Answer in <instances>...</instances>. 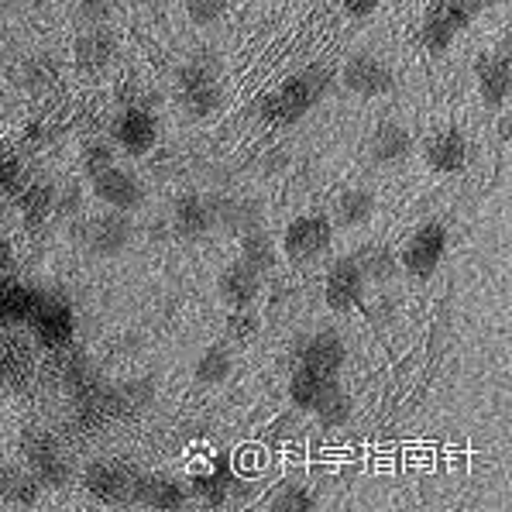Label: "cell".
I'll return each instance as SVG.
<instances>
[{
  "instance_id": "cell-21",
  "label": "cell",
  "mask_w": 512,
  "mask_h": 512,
  "mask_svg": "<svg viewBox=\"0 0 512 512\" xmlns=\"http://www.w3.org/2000/svg\"><path fill=\"white\" fill-rule=\"evenodd\" d=\"M172 231L179 238H203L207 231H214V214H210V200L200 193H183L172 203Z\"/></svg>"
},
{
  "instance_id": "cell-12",
  "label": "cell",
  "mask_w": 512,
  "mask_h": 512,
  "mask_svg": "<svg viewBox=\"0 0 512 512\" xmlns=\"http://www.w3.org/2000/svg\"><path fill=\"white\" fill-rule=\"evenodd\" d=\"M365 289H368V282H365V275H361L358 265H354L351 255L337 258L324 275V303L334 313H348V310H354V306H361Z\"/></svg>"
},
{
  "instance_id": "cell-3",
  "label": "cell",
  "mask_w": 512,
  "mask_h": 512,
  "mask_svg": "<svg viewBox=\"0 0 512 512\" xmlns=\"http://www.w3.org/2000/svg\"><path fill=\"white\" fill-rule=\"evenodd\" d=\"M334 241V224L324 214H303L289 220L286 234H282V251H286L289 262L310 265L317 258H324Z\"/></svg>"
},
{
  "instance_id": "cell-16",
  "label": "cell",
  "mask_w": 512,
  "mask_h": 512,
  "mask_svg": "<svg viewBox=\"0 0 512 512\" xmlns=\"http://www.w3.org/2000/svg\"><path fill=\"white\" fill-rule=\"evenodd\" d=\"M420 152H423V162H427L433 172L451 176V172H461L464 165H468V138H464L458 128L433 131V135H427V141H423Z\"/></svg>"
},
{
  "instance_id": "cell-36",
  "label": "cell",
  "mask_w": 512,
  "mask_h": 512,
  "mask_svg": "<svg viewBox=\"0 0 512 512\" xmlns=\"http://www.w3.org/2000/svg\"><path fill=\"white\" fill-rule=\"evenodd\" d=\"M25 83L31 86V90H45V86L55 83V66L52 59H35L25 66Z\"/></svg>"
},
{
  "instance_id": "cell-30",
  "label": "cell",
  "mask_w": 512,
  "mask_h": 512,
  "mask_svg": "<svg viewBox=\"0 0 512 512\" xmlns=\"http://www.w3.org/2000/svg\"><path fill=\"white\" fill-rule=\"evenodd\" d=\"M262 334V317L258 313H251V306H241V310H231V317H227L224 324V341L227 344H251L255 337Z\"/></svg>"
},
{
  "instance_id": "cell-17",
  "label": "cell",
  "mask_w": 512,
  "mask_h": 512,
  "mask_svg": "<svg viewBox=\"0 0 512 512\" xmlns=\"http://www.w3.org/2000/svg\"><path fill=\"white\" fill-rule=\"evenodd\" d=\"M262 272H255L248 262H231L224 272L217 275V296L220 303H227L231 310H241V306H251L258 296H262Z\"/></svg>"
},
{
  "instance_id": "cell-29",
  "label": "cell",
  "mask_w": 512,
  "mask_h": 512,
  "mask_svg": "<svg viewBox=\"0 0 512 512\" xmlns=\"http://www.w3.org/2000/svg\"><path fill=\"white\" fill-rule=\"evenodd\" d=\"M234 372V351H231V344H210L207 351L200 354V361H196V368H193V375H196V385H224L227 378H231Z\"/></svg>"
},
{
  "instance_id": "cell-24",
  "label": "cell",
  "mask_w": 512,
  "mask_h": 512,
  "mask_svg": "<svg viewBox=\"0 0 512 512\" xmlns=\"http://www.w3.org/2000/svg\"><path fill=\"white\" fill-rule=\"evenodd\" d=\"M409 152H413V138H409L406 124H399V121L378 124L372 141H368V155H372V162H378V165L406 162Z\"/></svg>"
},
{
  "instance_id": "cell-13",
  "label": "cell",
  "mask_w": 512,
  "mask_h": 512,
  "mask_svg": "<svg viewBox=\"0 0 512 512\" xmlns=\"http://www.w3.org/2000/svg\"><path fill=\"white\" fill-rule=\"evenodd\" d=\"M475 80H478V93H482V104L488 110H502V107H506L509 86H512V66H509L506 49L478 55Z\"/></svg>"
},
{
  "instance_id": "cell-37",
  "label": "cell",
  "mask_w": 512,
  "mask_h": 512,
  "mask_svg": "<svg viewBox=\"0 0 512 512\" xmlns=\"http://www.w3.org/2000/svg\"><path fill=\"white\" fill-rule=\"evenodd\" d=\"M21 183V162L18 155L11 152H0V193H11Z\"/></svg>"
},
{
  "instance_id": "cell-44",
  "label": "cell",
  "mask_w": 512,
  "mask_h": 512,
  "mask_svg": "<svg viewBox=\"0 0 512 512\" xmlns=\"http://www.w3.org/2000/svg\"><path fill=\"white\" fill-rule=\"evenodd\" d=\"M138 4H155V0H138Z\"/></svg>"
},
{
  "instance_id": "cell-2",
  "label": "cell",
  "mask_w": 512,
  "mask_h": 512,
  "mask_svg": "<svg viewBox=\"0 0 512 512\" xmlns=\"http://www.w3.org/2000/svg\"><path fill=\"white\" fill-rule=\"evenodd\" d=\"M25 327L31 330V337H35V341L42 344V348L62 351V348H69V344H73L76 313H73V306H69L66 299L42 293V296H38V303H35V310H31V317H28Z\"/></svg>"
},
{
  "instance_id": "cell-45",
  "label": "cell",
  "mask_w": 512,
  "mask_h": 512,
  "mask_svg": "<svg viewBox=\"0 0 512 512\" xmlns=\"http://www.w3.org/2000/svg\"><path fill=\"white\" fill-rule=\"evenodd\" d=\"M499 4H506V0H499Z\"/></svg>"
},
{
  "instance_id": "cell-20",
  "label": "cell",
  "mask_w": 512,
  "mask_h": 512,
  "mask_svg": "<svg viewBox=\"0 0 512 512\" xmlns=\"http://www.w3.org/2000/svg\"><path fill=\"white\" fill-rule=\"evenodd\" d=\"M114 55H117V38L104 25L86 28L73 45V59L83 73H104L110 62H114Z\"/></svg>"
},
{
  "instance_id": "cell-14",
  "label": "cell",
  "mask_w": 512,
  "mask_h": 512,
  "mask_svg": "<svg viewBox=\"0 0 512 512\" xmlns=\"http://www.w3.org/2000/svg\"><path fill=\"white\" fill-rule=\"evenodd\" d=\"M344 86H348L351 93H358V97H385V93L392 90V69L385 66L382 59H375V55H354L348 59V66H344L341 73Z\"/></svg>"
},
{
  "instance_id": "cell-39",
  "label": "cell",
  "mask_w": 512,
  "mask_h": 512,
  "mask_svg": "<svg viewBox=\"0 0 512 512\" xmlns=\"http://www.w3.org/2000/svg\"><path fill=\"white\" fill-rule=\"evenodd\" d=\"M80 18L86 21V25H104V21L110 18V4L107 0H80Z\"/></svg>"
},
{
  "instance_id": "cell-26",
  "label": "cell",
  "mask_w": 512,
  "mask_h": 512,
  "mask_svg": "<svg viewBox=\"0 0 512 512\" xmlns=\"http://www.w3.org/2000/svg\"><path fill=\"white\" fill-rule=\"evenodd\" d=\"M38 495H42V485L28 468L0 461V502L4 506H35Z\"/></svg>"
},
{
  "instance_id": "cell-33",
  "label": "cell",
  "mask_w": 512,
  "mask_h": 512,
  "mask_svg": "<svg viewBox=\"0 0 512 512\" xmlns=\"http://www.w3.org/2000/svg\"><path fill=\"white\" fill-rule=\"evenodd\" d=\"M351 413H354V399L348 396V392L337 389L334 396L317 409V420L324 423V427H344V423L351 420Z\"/></svg>"
},
{
  "instance_id": "cell-27",
  "label": "cell",
  "mask_w": 512,
  "mask_h": 512,
  "mask_svg": "<svg viewBox=\"0 0 512 512\" xmlns=\"http://www.w3.org/2000/svg\"><path fill=\"white\" fill-rule=\"evenodd\" d=\"M55 196H59V186L52 179H35L21 189L18 196V210H21V220L28 227H42L45 220L55 214Z\"/></svg>"
},
{
  "instance_id": "cell-32",
  "label": "cell",
  "mask_w": 512,
  "mask_h": 512,
  "mask_svg": "<svg viewBox=\"0 0 512 512\" xmlns=\"http://www.w3.org/2000/svg\"><path fill=\"white\" fill-rule=\"evenodd\" d=\"M114 162H117V152H114V145H110V141L93 138V141H86V145H83V172L90 179L97 176V172L110 169Z\"/></svg>"
},
{
  "instance_id": "cell-28",
  "label": "cell",
  "mask_w": 512,
  "mask_h": 512,
  "mask_svg": "<svg viewBox=\"0 0 512 512\" xmlns=\"http://www.w3.org/2000/svg\"><path fill=\"white\" fill-rule=\"evenodd\" d=\"M241 262H248L255 272H272L279 265V244L265 227H255V231L241 234Z\"/></svg>"
},
{
  "instance_id": "cell-25",
  "label": "cell",
  "mask_w": 512,
  "mask_h": 512,
  "mask_svg": "<svg viewBox=\"0 0 512 512\" xmlns=\"http://www.w3.org/2000/svg\"><path fill=\"white\" fill-rule=\"evenodd\" d=\"M375 193L372 189H348L334 200L330 207V224L341 227V231H354V227H365L375 217Z\"/></svg>"
},
{
  "instance_id": "cell-15",
  "label": "cell",
  "mask_w": 512,
  "mask_h": 512,
  "mask_svg": "<svg viewBox=\"0 0 512 512\" xmlns=\"http://www.w3.org/2000/svg\"><path fill=\"white\" fill-rule=\"evenodd\" d=\"M344 361H348V348H344L337 330H317L299 348V365L320 375H341Z\"/></svg>"
},
{
  "instance_id": "cell-10",
  "label": "cell",
  "mask_w": 512,
  "mask_h": 512,
  "mask_svg": "<svg viewBox=\"0 0 512 512\" xmlns=\"http://www.w3.org/2000/svg\"><path fill=\"white\" fill-rule=\"evenodd\" d=\"M90 189L93 196H97L104 207L110 210H124V214H131V210L141 207V200H145V183L135 176V172L121 169V165H110V169L97 172V176L90 179Z\"/></svg>"
},
{
  "instance_id": "cell-8",
  "label": "cell",
  "mask_w": 512,
  "mask_h": 512,
  "mask_svg": "<svg viewBox=\"0 0 512 512\" xmlns=\"http://www.w3.org/2000/svg\"><path fill=\"white\" fill-rule=\"evenodd\" d=\"M86 248L97 258H117L121 251H128V244L135 241V224H131V214L124 210H100L97 217H90L83 231Z\"/></svg>"
},
{
  "instance_id": "cell-43",
  "label": "cell",
  "mask_w": 512,
  "mask_h": 512,
  "mask_svg": "<svg viewBox=\"0 0 512 512\" xmlns=\"http://www.w3.org/2000/svg\"><path fill=\"white\" fill-rule=\"evenodd\" d=\"M509 128H512V117H509V114H502V117H499V138H502V141H509Z\"/></svg>"
},
{
  "instance_id": "cell-22",
  "label": "cell",
  "mask_w": 512,
  "mask_h": 512,
  "mask_svg": "<svg viewBox=\"0 0 512 512\" xmlns=\"http://www.w3.org/2000/svg\"><path fill=\"white\" fill-rule=\"evenodd\" d=\"M351 258H354V265L361 269V275H365L368 286H385V282H392L399 272H403V269H399V255L382 241L361 244Z\"/></svg>"
},
{
  "instance_id": "cell-35",
  "label": "cell",
  "mask_w": 512,
  "mask_h": 512,
  "mask_svg": "<svg viewBox=\"0 0 512 512\" xmlns=\"http://www.w3.org/2000/svg\"><path fill=\"white\" fill-rule=\"evenodd\" d=\"M183 4H186L189 21H193V25H203V28L220 21L227 11V0H183Z\"/></svg>"
},
{
  "instance_id": "cell-41",
  "label": "cell",
  "mask_w": 512,
  "mask_h": 512,
  "mask_svg": "<svg viewBox=\"0 0 512 512\" xmlns=\"http://www.w3.org/2000/svg\"><path fill=\"white\" fill-rule=\"evenodd\" d=\"M454 4L461 7V14H464V18H468V21H475L478 14L488 11V7H495V4H499V0H454Z\"/></svg>"
},
{
  "instance_id": "cell-1",
  "label": "cell",
  "mask_w": 512,
  "mask_h": 512,
  "mask_svg": "<svg viewBox=\"0 0 512 512\" xmlns=\"http://www.w3.org/2000/svg\"><path fill=\"white\" fill-rule=\"evenodd\" d=\"M330 83H334V73H330L327 66H306L303 73L289 76L275 93H265V97L258 100V117H262L265 124L289 128V124L303 121V117L327 97Z\"/></svg>"
},
{
  "instance_id": "cell-5",
  "label": "cell",
  "mask_w": 512,
  "mask_h": 512,
  "mask_svg": "<svg viewBox=\"0 0 512 512\" xmlns=\"http://www.w3.org/2000/svg\"><path fill=\"white\" fill-rule=\"evenodd\" d=\"M135 478L138 471L117 461H93L83 471V488L104 506H128V502H135Z\"/></svg>"
},
{
  "instance_id": "cell-9",
  "label": "cell",
  "mask_w": 512,
  "mask_h": 512,
  "mask_svg": "<svg viewBox=\"0 0 512 512\" xmlns=\"http://www.w3.org/2000/svg\"><path fill=\"white\" fill-rule=\"evenodd\" d=\"M471 21L461 14V7L454 0H433L423 14V25H420V45L430 55H444L451 49V42L468 28Z\"/></svg>"
},
{
  "instance_id": "cell-19",
  "label": "cell",
  "mask_w": 512,
  "mask_h": 512,
  "mask_svg": "<svg viewBox=\"0 0 512 512\" xmlns=\"http://www.w3.org/2000/svg\"><path fill=\"white\" fill-rule=\"evenodd\" d=\"M42 289L28 286V282L14 279L11 275H0V327H18L28 324L31 310H35Z\"/></svg>"
},
{
  "instance_id": "cell-23",
  "label": "cell",
  "mask_w": 512,
  "mask_h": 512,
  "mask_svg": "<svg viewBox=\"0 0 512 512\" xmlns=\"http://www.w3.org/2000/svg\"><path fill=\"white\" fill-rule=\"evenodd\" d=\"M186 485L169 475H138L135 478V502L152 509H183L186 506Z\"/></svg>"
},
{
  "instance_id": "cell-38",
  "label": "cell",
  "mask_w": 512,
  "mask_h": 512,
  "mask_svg": "<svg viewBox=\"0 0 512 512\" xmlns=\"http://www.w3.org/2000/svg\"><path fill=\"white\" fill-rule=\"evenodd\" d=\"M83 210V193L80 186H66L55 196V214H80Z\"/></svg>"
},
{
  "instance_id": "cell-40",
  "label": "cell",
  "mask_w": 512,
  "mask_h": 512,
  "mask_svg": "<svg viewBox=\"0 0 512 512\" xmlns=\"http://www.w3.org/2000/svg\"><path fill=\"white\" fill-rule=\"evenodd\" d=\"M341 4H344V11H348L351 18H368V14L378 11V4H382V0H341Z\"/></svg>"
},
{
  "instance_id": "cell-34",
  "label": "cell",
  "mask_w": 512,
  "mask_h": 512,
  "mask_svg": "<svg viewBox=\"0 0 512 512\" xmlns=\"http://www.w3.org/2000/svg\"><path fill=\"white\" fill-rule=\"evenodd\" d=\"M193 495L203 502V506H224L227 502V492H231V485L224 482L220 475H203V478H193Z\"/></svg>"
},
{
  "instance_id": "cell-31",
  "label": "cell",
  "mask_w": 512,
  "mask_h": 512,
  "mask_svg": "<svg viewBox=\"0 0 512 512\" xmlns=\"http://www.w3.org/2000/svg\"><path fill=\"white\" fill-rule=\"evenodd\" d=\"M275 512H310L317 506L313 492L306 485H282V492L269 502Z\"/></svg>"
},
{
  "instance_id": "cell-18",
  "label": "cell",
  "mask_w": 512,
  "mask_h": 512,
  "mask_svg": "<svg viewBox=\"0 0 512 512\" xmlns=\"http://www.w3.org/2000/svg\"><path fill=\"white\" fill-rule=\"evenodd\" d=\"M337 389H341V385H337V375H320L303 365H299L293 378H289V399H293V406L303 409V413H317Z\"/></svg>"
},
{
  "instance_id": "cell-7",
  "label": "cell",
  "mask_w": 512,
  "mask_h": 512,
  "mask_svg": "<svg viewBox=\"0 0 512 512\" xmlns=\"http://www.w3.org/2000/svg\"><path fill=\"white\" fill-rule=\"evenodd\" d=\"M176 86H179V104H183L193 117H210L224 100V90H220V80L210 66H200V62H189L176 73Z\"/></svg>"
},
{
  "instance_id": "cell-4",
  "label": "cell",
  "mask_w": 512,
  "mask_h": 512,
  "mask_svg": "<svg viewBox=\"0 0 512 512\" xmlns=\"http://www.w3.org/2000/svg\"><path fill=\"white\" fill-rule=\"evenodd\" d=\"M447 251V231L437 220H427L413 231V238L406 241L403 255H399V269H403L409 279H430L437 272V265L444 262Z\"/></svg>"
},
{
  "instance_id": "cell-11",
  "label": "cell",
  "mask_w": 512,
  "mask_h": 512,
  "mask_svg": "<svg viewBox=\"0 0 512 512\" xmlns=\"http://www.w3.org/2000/svg\"><path fill=\"white\" fill-rule=\"evenodd\" d=\"M25 458L28 471L38 478L42 488H62L69 482V461L62 454L59 440L49 437V433H31L25 440Z\"/></svg>"
},
{
  "instance_id": "cell-42",
  "label": "cell",
  "mask_w": 512,
  "mask_h": 512,
  "mask_svg": "<svg viewBox=\"0 0 512 512\" xmlns=\"http://www.w3.org/2000/svg\"><path fill=\"white\" fill-rule=\"evenodd\" d=\"M14 272V244L7 238H0V275Z\"/></svg>"
},
{
  "instance_id": "cell-6",
  "label": "cell",
  "mask_w": 512,
  "mask_h": 512,
  "mask_svg": "<svg viewBox=\"0 0 512 512\" xmlns=\"http://www.w3.org/2000/svg\"><path fill=\"white\" fill-rule=\"evenodd\" d=\"M110 138H114V148H121V152L148 155L159 145V121H155L152 110L128 104L110 121Z\"/></svg>"
}]
</instances>
